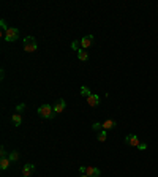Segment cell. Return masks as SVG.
<instances>
[{"mask_svg": "<svg viewBox=\"0 0 158 177\" xmlns=\"http://www.w3.org/2000/svg\"><path fill=\"white\" fill-rule=\"evenodd\" d=\"M11 165V161H10V158L6 157V158H0V169L2 171H5V169H8V166Z\"/></svg>", "mask_w": 158, "mask_h": 177, "instance_id": "7c38bea8", "label": "cell"}, {"mask_svg": "<svg viewBox=\"0 0 158 177\" xmlns=\"http://www.w3.org/2000/svg\"><path fill=\"white\" fill-rule=\"evenodd\" d=\"M18 38H19V30L16 29V27H10V29L6 30V33H5V40L8 43H13V41H16Z\"/></svg>", "mask_w": 158, "mask_h": 177, "instance_id": "3957f363", "label": "cell"}, {"mask_svg": "<svg viewBox=\"0 0 158 177\" xmlns=\"http://www.w3.org/2000/svg\"><path fill=\"white\" fill-rule=\"evenodd\" d=\"M0 158H6V150H5L3 145L0 147Z\"/></svg>", "mask_w": 158, "mask_h": 177, "instance_id": "44dd1931", "label": "cell"}, {"mask_svg": "<svg viewBox=\"0 0 158 177\" xmlns=\"http://www.w3.org/2000/svg\"><path fill=\"white\" fill-rule=\"evenodd\" d=\"M81 177H89V175H87V174H82V175H81Z\"/></svg>", "mask_w": 158, "mask_h": 177, "instance_id": "603a6c76", "label": "cell"}, {"mask_svg": "<svg viewBox=\"0 0 158 177\" xmlns=\"http://www.w3.org/2000/svg\"><path fill=\"white\" fill-rule=\"evenodd\" d=\"M106 138H108V131H106V130L98 131V141H100V142H104V141H106Z\"/></svg>", "mask_w": 158, "mask_h": 177, "instance_id": "5bb4252c", "label": "cell"}, {"mask_svg": "<svg viewBox=\"0 0 158 177\" xmlns=\"http://www.w3.org/2000/svg\"><path fill=\"white\" fill-rule=\"evenodd\" d=\"M81 95H82V97H85V98H89L90 95H92V92H90V89H89V87L82 86V87H81Z\"/></svg>", "mask_w": 158, "mask_h": 177, "instance_id": "2e32d148", "label": "cell"}, {"mask_svg": "<svg viewBox=\"0 0 158 177\" xmlns=\"http://www.w3.org/2000/svg\"><path fill=\"white\" fill-rule=\"evenodd\" d=\"M125 144H128L131 147H139L141 141H139V138H138L136 134H128L127 138H125Z\"/></svg>", "mask_w": 158, "mask_h": 177, "instance_id": "8992f818", "label": "cell"}, {"mask_svg": "<svg viewBox=\"0 0 158 177\" xmlns=\"http://www.w3.org/2000/svg\"><path fill=\"white\" fill-rule=\"evenodd\" d=\"M92 130H95V131H101V130H103V125L100 124V122H95V124L92 125Z\"/></svg>", "mask_w": 158, "mask_h": 177, "instance_id": "ac0fdd59", "label": "cell"}, {"mask_svg": "<svg viewBox=\"0 0 158 177\" xmlns=\"http://www.w3.org/2000/svg\"><path fill=\"white\" fill-rule=\"evenodd\" d=\"M81 172L82 174H87L89 177H100L101 175L100 169L95 168V166H81Z\"/></svg>", "mask_w": 158, "mask_h": 177, "instance_id": "277c9868", "label": "cell"}, {"mask_svg": "<svg viewBox=\"0 0 158 177\" xmlns=\"http://www.w3.org/2000/svg\"><path fill=\"white\" fill-rule=\"evenodd\" d=\"M103 125V130H106V131H109V130H112V128H115V125H117V122L115 120H106L104 124H101Z\"/></svg>", "mask_w": 158, "mask_h": 177, "instance_id": "30bf717a", "label": "cell"}, {"mask_svg": "<svg viewBox=\"0 0 158 177\" xmlns=\"http://www.w3.org/2000/svg\"><path fill=\"white\" fill-rule=\"evenodd\" d=\"M24 111H25V104H24V103L16 106V112H18V114H21V112H24Z\"/></svg>", "mask_w": 158, "mask_h": 177, "instance_id": "d6986e66", "label": "cell"}, {"mask_svg": "<svg viewBox=\"0 0 158 177\" xmlns=\"http://www.w3.org/2000/svg\"><path fill=\"white\" fill-rule=\"evenodd\" d=\"M0 27H2V32H3V35L6 33V30L10 29V27L6 25V21L5 19H2V21H0Z\"/></svg>", "mask_w": 158, "mask_h": 177, "instance_id": "e0dca14e", "label": "cell"}, {"mask_svg": "<svg viewBox=\"0 0 158 177\" xmlns=\"http://www.w3.org/2000/svg\"><path fill=\"white\" fill-rule=\"evenodd\" d=\"M138 149H139V150H146V149H147V144H144V142H141Z\"/></svg>", "mask_w": 158, "mask_h": 177, "instance_id": "7402d4cb", "label": "cell"}, {"mask_svg": "<svg viewBox=\"0 0 158 177\" xmlns=\"http://www.w3.org/2000/svg\"><path fill=\"white\" fill-rule=\"evenodd\" d=\"M36 49H38V44H36V40L33 36L24 38V51L25 52H35Z\"/></svg>", "mask_w": 158, "mask_h": 177, "instance_id": "7a4b0ae2", "label": "cell"}, {"mask_svg": "<svg viewBox=\"0 0 158 177\" xmlns=\"http://www.w3.org/2000/svg\"><path fill=\"white\" fill-rule=\"evenodd\" d=\"M77 59H79V60H82V62H87V60H89V54H87V51H85V49H79V51H77Z\"/></svg>", "mask_w": 158, "mask_h": 177, "instance_id": "8fae6325", "label": "cell"}, {"mask_svg": "<svg viewBox=\"0 0 158 177\" xmlns=\"http://www.w3.org/2000/svg\"><path fill=\"white\" fill-rule=\"evenodd\" d=\"M11 119H13V124H15L16 127L21 125V122H22V116H21V114H13Z\"/></svg>", "mask_w": 158, "mask_h": 177, "instance_id": "4fadbf2b", "label": "cell"}, {"mask_svg": "<svg viewBox=\"0 0 158 177\" xmlns=\"http://www.w3.org/2000/svg\"><path fill=\"white\" fill-rule=\"evenodd\" d=\"M95 41V36L94 35H85L84 38H81V49H87L94 44Z\"/></svg>", "mask_w": 158, "mask_h": 177, "instance_id": "5b68a950", "label": "cell"}, {"mask_svg": "<svg viewBox=\"0 0 158 177\" xmlns=\"http://www.w3.org/2000/svg\"><path fill=\"white\" fill-rule=\"evenodd\" d=\"M8 158H10V161H11V163L18 161V160H19V152H18V150H13V152H10V157H8Z\"/></svg>", "mask_w": 158, "mask_h": 177, "instance_id": "9a60e30c", "label": "cell"}, {"mask_svg": "<svg viewBox=\"0 0 158 177\" xmlns=\"http://www.w3.org/2000/svg\"><path fill=\"white\" fill-rule=\"evenodd\" d=\"M87 104H89V106H92V107L98 106V104H100V97H98L97 93H92L90 97L87 98Z\"/></svg>", "mask_w": 158, "mask_h": 177, "instance_id": "ba28073f", "label": "cell"}, {"mask_svg": "<svg viewBox=\"0 0 158 177\" xmlns=\"http://www.w3.org/2000/svg\"><path fill=\"white\" fill-rule=\"evenodd\" d=\"M38 114H40V117H43V119H54L56 117L54 107H52L51 104H41L38 107Z\"/></svg>", "mask_w": 158, "mask_h": 177, "instance_id": "6da1fadb", "label": "cell"}, {"mask_svg": "<svg viewBox=\"0 0 158 177\" xmlns=\"http://www.w3.org/2000/svg\"><path fill=\"white\" fill-rule=\"evenodd\" d=\"M79 46H81V41H73V43H71V49H76V51H79V49H81Z\"/></svg>", "mask_w": 158, "mask_h": 177, "instance_id": "ffe728a7", "label": "cell"}, {"mask_svg": "<svg viewBox=\"0 0 158 177\" xmlns=\"http://www.w3.org/2000/svg\"><path fill=\"white\" fill-rule=\"evenodd\" d=\"M52 107H54V112L56 114H62L65 111V107H67V103H65V100H59V101H56V104L52 106Z\"/></svg>", "mask_w": 158, "mask_h": 177, "instance_id": "52a82bcc", "label": "cell"}, {"mask_svg": "<svg viewBox=\"0 0 158 177\" xmlns=\"http://www.w3.org/2000/svg\"><path fill=\"white\" fill-rule=\"evenodd\" d=\"M35 171V165L32 163H27V165H24V169H22V177H30V174Z\"/></svg>", "mask_w": 158, "mask_h": 177, "instance_id": "9c48e42d", "label": "cell"}]
</instances>
